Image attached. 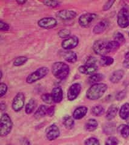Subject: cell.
Returning <instances> with one entry per match:
<instances>
[{
    "mask_svg": "<svg viewBox=\"0 0 129 145\" xmlns=\"http://www.w3.org/2000/svg\"><path fill=\"white\" fill-rule=\"evenodd\" d=\"M55 112V107L53 106H52L49 107V108H47V114L49 116H50V117L52 116L54 114Z\"/></svg>",
    "mask_w": 129,
    "mask_h": 145,
    "instance_id": "43",
    "label": "cell"
},
{
    "mask_svg": "<svg viewBox=\"0 0 129 145\" xmlns=\"http://www.w3.org/2000/svg\"><path fill=\"white\" fill-rule=\"evenodd\" d=\"M52 96L53 102L56 103H59L61 102L63 99V91L59 87L53 88L52 92Z\"/></svg>",
    "mask_w": 129,
    "mask_h": 145,
    "instance_id": "18",
    "label": "cell"
},
{
    "mask_svg": "<svg viewBox=\"0 0 129 145\" xmlns=\"http://www.w3.org/2000/svg\"><path fill=\"white\" fill-rule=\"evenodd\" d=\"M129 59V52H127L126 54V59Z\"/></svg>",
    "mask_w": 129,
    "mask_h": 145,
    "instance_id": "47",
    "label": "cell"
},
{
    "mask_svg": "<svg viewBox=\"0 0 129 145\" xmlns=\"http://www.w3.org/2000/svg\"><path fill=\"white\" fill-rule=\"evenodd\" d=\"M62 56L64 59L70 63H75L77 60L76 54L72 51L64 52L62 53Z\"/></svg>",
    "mask_w": 129,
    "mask_h": 145,
    "instance_id": "17",
    "label": "cell"
},
{
    "mask_svg": "<svg viewBox=\"0 0 129 145\" xmlns=\"http://www.w3.org/2000/svg\"><path fill=\"white\" fill-rule=\"evenodd\" d=\"M118 108L116 106L112 105L110 106L106 112V119L109 120H111L116 116Z\"/></svg>",
    "mask_w": 129,
    "mask_h": 145,
    "instance_id": "20",
    "label": "cell"
},
{
    "mask_svg": "<svg viewBox=\"0 0 129 145\" xmlns=\"http://www.w3.org/2000/svg\"><path fill=\"white\" fill-rule=\"evenodd\" d=\"M128 36H129V33H128Z\"/></svg>",
    "mask_w": 129,
    "mask_h": 145,
    "instance_id": "49",
    "label": "cell"
},
{
    "mask_svg": "<svg viewBox=\"0 0 129 145\" xmlns=\"http://www.w3.org/2000/svg\"><path fill=\"white\" fill-rule=\"evenodd\" d=\"M85 145H99V143L96 138H90L86 140L85 142Z\"/></svg>",
    "mask_w": 129,
    "mask_h": 145,
    "instance_id": "37",
    "label": "cell"
},
{
    "mask_svg": "<svg viewBox=\"0 0 129 145\" xmlns=\"http://www.w3.org/2000/svg\"><path fill=\"white\" fill-rule=\"evenodd\" d=\"M113 59L111 57L104 56H102L100 59V63L103 66H109L112 65L113 63Z\"/></svg>",
    "mask_w": 129,
    "mask_h": 145,
    "instance_id": "28",
    "label": "cell"
},
{
    "mask_svg": "<svg viewBox=\"0 0 129 145\" xmlns=\"http://www.w3.org/2000/svg\"><path fill=\"white\" fill-rule=\"evenodd\" d=\"M57 16L62 20H70L76 16V13L72 10H63L58 12Z\"/></svg>",
    "mask_w": 129,
    "mask_h": 145,
    "instance_id": "13",
    "label": "cell"
},
{
    "mask_svg": "<svg viewBox=\"0 0 129 145\" xmlns=\"http://www.w3.org/2000/svg\"><path fill=\"white\" fill-rule=\"evenodd\" d=\"M12 121L8 114H3L0 121L1 136H6L10 133L12 128Z\"/></svg>",
    "mask_w": 129,
    "mask_h": 145,
    "instance_id": "3",
    "label": "cell"
},
{
    "mask_svg": "<svg viewBox=\"0 0 129 145\" xmlns=\"http://www.w3.org/2000/svg\"><path fill=\"white\" fill-rule=\"evenodd\" d=\"M78 38L76 36H72V37L64 39L62 42V47L65 50H71L76 47L78 44Z\"/></svg>",
    "mask_w": 129,
    "mask_h": 145,
    "instance_id": "12",
    "label": "cell"
},
{
    "mask_svg": "<svg viewBox=\"0 0 129 145\" xmlns=\"http://www.w3.org/2000/svg\"><path fill=\"white\" fill-rule=\"evenodd\" d=\"M16 2L19 4H24L26 3L25 1H17Z\"/></svg>",
    "mask_w": 129,
    "mask_h": 145,
    "instance_id": "46",
    "label": "cell"
},
{
    "mask_svg": "<svg viewBox=\"0 0 129 145\" xmlns=\"http://www.w3.org/2000/svg\"><path fill=\"white\" fill-rule=\"evenodd\" d=\"M114 38H115V40L118 42L119 44L123 43L124 41H125V38H124V36H123V35L122 33H119V32L115 34V35L114 36Z\"/></svg>",
    "mask_w": 129,
    "mask_h": 145,
    "instance_id": "36",
    "label": "cell"
},
{
    "mask_svg": "<svg viewBox=\"0 0 129 145\" xmlns=\"http://www.w3.org/2000/svg\"><path fill=\"white\" fill-rule=\"evenodd\" d=\"M129 116V103H126L121 106L119 111V116L122 119H126Z\"/></svg>",
    "mask_w": 129,
    "mask_h": 145,
    "instance_id": "21",
    "label": "cell"
},
{
    "mask_svg": "<svg viewBox=\"0 0 129 145\" xmlns=\"http://www.w3.org/2000/svg\"><path fill=\"white\" fill-rule=\"evenodd\" d=\"M0 29L2 31H7L9 29V25L6 23V22H4L3 21H1L0 22Z\"/></svg>",
    "mask_w": 129,
    "mask_h": 145,
    "instance_id": "41",
    "label": "cell"
},
{
    "mask_svg": "<svg viewBox=\"0 0 129 145\" xmlns=\"http://www.w3.org/2000/svg\"><path fill=\"white\" fill-rule=\"evenodd\" d=\"M43 3L47 6L51 7H56L59 4V2L56 1H43Z\"/></svg>",
    "mask_w": 129,
    "mask_h": 145,
    "instance_id": "38",
    "label": "cell"
},
{
    "mask_svg": "<svg viewBox=\"0 0 129 145\" xmlns=\"http://www.w3.org/2000/svg\"><path fill=\"white\" fill-rule=\"evenodd\" d=\"M123 65L127 69H129V59H126L124 61Z\"/></svg>",
    "mask_w": 129,
    "mask_h": 145,
    "instance_id": "44",
    "label": "cell"
},
{
    "mask_svg": "<svg viewBox=\"0 0 129 145\" xmlns=\"http://www.w3.org/2000/svg\"><path fill=\"white\" fill-rule=\"evenodd\" d=\"M93 49L94 52L99 55L105 56L110 53L108 47V42L105 40H98L94 43Z\"/></svg>",
    "mask_w": 129,
    "mask_h": 145,
    "instance_id": "5",
    "label": "cell"
},
{
    "mask_svg": "<svg viewBox=\"0 0 129 145\" xmlns=\"http://www.w3.org/2000/svg\"><path fill=\"white\" fill-rule=\"evenodd\" d=\"M124 74V71L121 70L115 71L113 72V74L110 77V80L113 83H118L119 81H120L122 79Z\"/></svg>",
    "mask_w": 129,
    "mask_h": 145,
    "instance_id": "19",
    "label": "cell"
},
{
    "mask_svg": "<svg viewBox=\"0 0 129 145\" xmlns=\"http://www.w3.org/2000/svg\"><path fill=\"white\" fill-rule=\"evenodd\" d=\"M104 79V76L102 74H94L89 77L88 82L90 84H96Z\"/></svg>",
    "mask_w": 129,
    "mask_h": 145,
    "instance_id": "23",
    "label": "cell"
},
{
    "mask_svg": "<svg viewBox=\"0 0 129 145\" xmlns=\"http://www.w3.org/2000/svg\"><path fill=\"white\" fill-rule=\"evenodd\" d=\"M96 18V15L94 13H86L79 18V24L84 27H89Z\"/></svg>",
    "mask_w": 129,
    "mask_h": 145,
    "instance_id": "8",
    "label": "cell"
},
{
    "mask_svg": "<svg viewBox=\"0 0 129 145\" xmlns=\"http://www.w3.org/2000/svg\"><path fill=\"white\" fill-rule=\"evenodd\" d=\"M98 127V122L96 121V120L91 119H89L86 124V129L87 131H95Z\"/></svg>",
    "mask_w": 129,
    "mask_h": 145,
    "instance_id": "24",
    "label": "cell"
},
{
    "mask_svg": "<svg viewBox=\"0 0 129 145\" xmlns=\"http://www.w3.org/2000/svg\"><path fill=\"white\" fill-rule=\"evenodd\" d=\"M22 145H30V143L29 142L28 140H25L23 141V143L22 144Z\"/></svg>",
    "mask_w": 129,
    "mask_h": 145,
    "instance_id": "45",
    "label": "cell"
},
{
    "mask_svg": "<svg viewBox=\"0 0 129 145\" xmlns=\"http://www.w3.org/2000/svg\"><path fill=\"white\" fill-rule=\"evenodd\" d=\"M81 89V86L80 84L75 83L71 85V87L68 90L67 99L69 101H73L80 94Z\"/></svg>",
    "mask_w": 129,
    "mask_h": 145,
    "instance_id": "9",
    "label": "cell"
},
{
    "mask_svg": "<svg viewBox=\"0 0 129 145\" xmlns=\"http://www.w3.org/2000/svg\"><path fill=\"white\" fill-rule=\"evenodd\" d=\"M115 3V1H109L106 3L105 4V5L103 7V10H108L109 8H111L113 3Z\"/></svg>",
    "mask_w": 129,
    "mask_h": 145,
    "instance_id": "42",
    "label": "cell"
},
{
    "mask_svg": "<svg viewBox=\"0 0 129 145\" xmlns=\"http://www.w3.org/2000/svg\"><path fill=\"white\" fill-rule=\"evenodd\" d=\"M126 120H127V124H128V126H129V116L127 117V119H126Z\"/></svg>",
    "mask_w": 129,
    "mask_h": 145,
    "instance_id": "48",
    "label": "cell"
},
{
    "mask_svg": "<svg viewBox=\"0 0 129 145\" xmlns=\"http://www.w3.org/2000/svg\"><path fill=\"white\" fill-rule=\"evenodd\" d=\"M91 112L96 116H101L104 114L105 110L102 106L97 105L91 109Z\"/></svg>",
    "mask_w": 129,
    "mask_h": 145,
    "instance_id": "29",
    "label": "cell"
},
{
    "mask_svg": "<svg viewBox=\"0 0 129 145\" xmlns=\"http://www.w3.org/2000/svg\"><path fill=\"white\" fill-rule=\"evenodd\" d=\"M52 73L55 78L59 79H65L69 74V67L66 63L62 62H57L52 65Z\"/></svg>",
    "mask_w": 129,
    "mask_h": 145,
    "instance_id": "2",
    "label": "cell"
},
{
    "mask_svg": "<svg viewBox=\"0 0 129 145\" xmlns=\"http://www.w3.org/2000/svg\"><path fill=\"white\" fill-rule=\"evenodd\" d=\"M46 137L49 140L52 141L58 138L59 135V129L56 125H50L45 131Z\"/></svg>",
    "mask_w": 129,
    "mask_h": 145,
    "instance_id": "10",
    "label": "cell"
},
{
    "mask_svg": "<svg viewBox=\"0 0 129 145\" xmlns=\"http://www.w3.org/2000/svg\"><path fill=\"white\" fill-rule=\"evenodd\" d=\"M126 96V91L122 90V91H121L119 92L117 94L116 96V99L118 100V101H121V100L125 98Z\"/></svg>",
    "mask_w": 129,
    "mask_h": 145,
    "instance_id": "40",
    "label": "cell"
},
{
    "mask_svg": "<svg viewBox=\"0 0 129 145\" xmlns=\"http://www.w3.org/2000/svg\"><path fill=\"white\" fill-rule=\"evenodd\" d=\"M7 85L5 84L1 83V85H0V96H1V97H3L4 95H5L7 92Z\"/></svg>",
    "mask_w": 129,
    "mask_h": 145,
    "instance_id": "39",
    "label": "cell"
},
{
    "mask_svg": "<svg viewBox=\"0 0 129 145\" xmlns=\"http://www.w3.org/2000/svg\"><path fill=\"white\" fill-rule=\"evenodd\" d=\"M115 126L113 123H107L104 126V132L107 134H112L115 132Z\"/></svg>",
    "mask_w": 129,
    "mask_h": 145,
    "instance_id": "31",
    "label": "cell"
},
{
    "mask_svg": "<svg viewBox=\"0 0 129 145\" xmlns=\"http://www.w3.org/2000/svg\"><path fill=\"white\" fill-rule=\"evenodd\" d=\"M25 97L24 95L22 93H19L17 94L15 97L12 103V108L13 110L16 112L21 111L24 105Z\"/></svg>",
    "mask_w": 129,
    "mask_h": 145,
    "instance_id": "7",
    "label": "cell"
},
{
    "mask_svg": "<svg viewBox=\"0 0 129 145\" xmlns=\"http://www.w3.org/2000/svg\"><path fill=\"white\" fill-rule=\"evenodd\" d=\"M87 108L86 106H80L77 108L73 113V117L75 119H81L83 118L87 112Z\"/></svg>",
    "mask_w": 129,
    "mask_h": 145,
    "instance_id": "15",
    "label": "cell"
},
{
    "mask_svg": "<svg viewBox=\"0 0 129 145\" xmlns=\"http://www.w3.org/2000/svg\"><path fill=\"white\" fill-rule=\"evenodd\" d=\"M120 46V44L116 40H112V41L108 42V47L110 52H115L118 50Z\"/></svg>",
    "mask_w": 129,
    "mask_h": 145,
    "instance_id": "30",
    "label": "cell"
},
{
    "mask_svg": "<svg viewBox=\"0 0 129 145\" xmlns=\"http://www.w3.org/2000/svg\"><path fill=\"white\" fill-rule=\"evenodd\" d=\"M118 24L121 28H126L129 25V12L126 8H123L119 12Z\"/></svg>",
    "mask_w": 129,
    "mask_h": 145,
    "instance_id": "6",
    "label": "cell"
},
{
    "mask_svg": "<svg viewBox=\"0 0 129 145\" xmlns=\"http://www.w3.org/2000/svg\"><path fill=\"white\" fill-rule=\"evenodd\" d=\"M119 142L118 140L115 137H110L105 142V145H117Z\"/></svg>",
    "mask_w": 129,
    "mask_h": 145,
    "instance_id": "35",
    "label": "cell"
},
{
    "mask_svg": "<svg viewBox=\"0 0 129 145\" xmlns=\"http://www.w3.org/2000/svg\"><path fill=\"white\" fill-rule=\"evenodd\" d=\"M98 70V67L96 64H86L79 67V71L82 74H93Z\"/></svg>",
    "mask_w": 129,
    "mask_h": 145,
    "instance_id": "14",
    "label": "cell"
},
{
    "mask_svg": "<svg viewBox=\"0 0 129 145\" xmlns=\"http://www.w3.org/2000/svg\"><path fill=\"white\" fill-rule=\"evenodd\" d=\"M118 131L122 137L127 138L129 135V126L126 125H121L118 127Z\"/></svg>",
    "mask_w": 129,
    "mask_h": 145,
    "instance_id": "25",
    "label": "cell"
},
{
    "mask_svg": "<svg viewBox=\"0 0 129 145\" xmlns=\"http://www.w3.org/2000/svg\"><path fill=\"white\" fill-rule=\"evenodd\" d=\"M109 25V22L106 20H103L100 21L99 23L96 24L94 29L93 32L95 34H100L107 28Z\"/></svg>",
    "mask_w": 129,
    "mask_h": 145,
    "instance_id": "16",
    "label": "cell"
},
{
    "mask_svg": "<svg viewBox=\"0 0 129 145\" xmlns=\"http://www.w3.org/2000/svg\"><path fill=\"white\" fill-rule=\"evenodd\" d=\"M47 112V108L44 105H41L35 113V117L36 119H39L45 116Z\"/></svg>",
    "mask_w": 129,
    "mask_h": 145,
    "instance_id": "22",
    "label": "cell"
},
{
    "mask_svg": "<svg viewBox=\"0 0 129 145\" xmlns=\"http://www.w3.org/2000/svg\"><path fill=\"white\" fill-rule=\"evenodd\" d=\"M63 124L67 129H71L74 125V120L70 116H66L63 118Z\"/></svg>",
    "mask_w": 129,
    "mask_h": 145,
    "instance_id": "27",
    "label": "cell"
},
{
    "mask_svg": "<svg viewBox=\"0 0 129 145\" xmlns=\"http://www.w3.org/2000/svg\"><path fill=\"white\" fill-rule=\"evenodd\" d=\"M48 72L49 69L47 67H41L28 76L26 79L27 82L28 84L34 83L36 81L43 78Z\"/></svg>",
    "mask_w": 129,
    "mask_h": 145,
    "instance_id": "4",
    "label": "cell"
},
{
    "mask_svg": "<svg viewBox=\"0 0 129 145\" xmlns=\"http://www.w3.org/2000/svg\"><path fill=\"white\" fill-rule=\"evenodd\" d=\"M36 106V102L34 99H30L26 106V112L27 114H30L34 111Z\"/></svg>",
    "mask_w": 129,
    "mask_h": 145,
    "instance_id": "26",
    "label": "cell"
},
{
    "mask_svg": "<svg viewBox=\"0 0 129 145\" xmlns=\"http://www.w3.org/2000/svg\"><path fill=\"white\" fill-rule=\"evenodd\" d=\"M70 35V31L68 29H62L59 31L58 35L61 38H68V37Z\"/></svg>",
    "mask_w": 129,
    "mask_h": 145,
    "instance_id": "33",
    "label": "cell"
},
{
    "mask_svg": "<svg viewBox=\"0 0 129 145\" xmlns=\"http://www.w3.org/2000/svg\"><path fill=\"white\" fill-rule=\"evenodd\" d=\"M27 60H28V59L26 56H20L17 57L13 62V65L15 66L22 65L27 61Z\"/></svg>",
    "mask_w": 129,
    "mask_h": 145,
    "instance_id": "32",
    "label": "cell"
},
{
    "mask_svg": "<svg viewBox=\"0 0 129 145\" xmlns=\"http://www.w3.org/2000/svg\"><path fill=\"white\" fill-rule=\"evenodd\" d=\"M107 89V86L104 84H94L87 90L86 96L90 100L95 101L102 97Z\"/></svg>",
    "mask_w": 129,
    "mask_h": 145,
    "instance_id": "1",
    "label": "cell"
},
{
    "mask_svg": "<svg viewBox=\"0 0 129 145\" xmlns=\"http://www.w3.org/2000/svg\"><path fill=\"white\" fill-rule=\"evenodd\" d=\"M42 100L45 103L47 104H50L53 102L52 94H45L43 95Z\"/></svg>",
    "mask_w": 129,
    "mask_h": 145,
    "instance_id": "34",
    "label": "cell"
},
{
    "mask_svg": "<svg viewBox=\"0 0 129 145\" xmlns=\"http://www.w3.org/2000/svg\"><path fill=\"white\" fill-rule=\"evenodd\" d=\"M38 24L42 28L50 29L57 25V21L53 18H44L41 19L38 22Z\"/></svg>",
    "mask_w": 129,
    "mask_h": 145,
    "instance_id": "11",
    "label": "cell"
}]
</instances>
